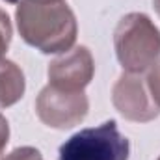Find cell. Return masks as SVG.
<instances>
[{"instance_id":"obj_1","label":"cell","mask_w":160,"mask_h":160,"mask_svg":"<svg viewBox=\"0 0 160 160\" xmlns=\"http://www.w3.org/2000/svg\"><path fill=\"white\" fill-rule=\"evenodd\" d=\"M21 38L43 54L73 48L78 26L65 0H21L15 11Z\"/></svg>"},{"instance_id":"obj_2","label":"cell","mask_w":160,"mask_h":160,"mask_svg":"<svg viewBox=\"0 0 160 160\" xmlns=\"http://www.w3.org/2000/svg\"><path fill=\"white\" fill-rule=\"evenodd\" d=\"M114 47L121 67L142 75L160 58V30L145 13H128L116 26Z\"/></svg>"},{"instance_id":"obj_3","label":"cell","mask_w":160,"mask_h":160,"mask_svg":"<svg viewBox=\"0 0 160 160\" xmlns=\"http://www.w3.org/2000/svg\"><path fill=\"white\" fill-rule=\"evenodd\" d=\"M130 143L114 119L82 128L60 147V160H128Z\"/></svg>"},{"instance_id":"obj_4","label":"cell","mask_w":160,"mask_h":160,"mask_svg":"<svg viewBox=\"0 0 160 160\" xmlns=\"http://www.w3.org/2000/svg\"><path fill=\"white\" fill-rule=\"evenodd\" d=\"M89 101L84 91L45 86L36 99V112L41 123L50 128H73L86 119Z\"/></svg>"},{"instance_id":"obj_5","label":"cell","mask_w":160,"mask_h":160,"mask_svg":"<svg viewBox=\"0 0 160 160\" xmlns=\"http://www.w3.org/2000/svg\"><path fill=\"white\" fill-rule=\"evenodd\" d=\"M112 102L128 121L147 123L160 116V108L147 93V86L140 75L123 73L112 88Z\"/></svg>"},{"instance_id":"obj_6","label":"cell","mask_w":160,"mask_h":160,"mask_svg":"<svg viewBox=\"0 0 160 160\" xmlns=\"http://www.w3.org/2000/svg\"><path fill=\"white\" fill-rule=\"evenodd\" d=\"M95 73L93 56L86 47H75L48 63V84L60 89L84 91Z\"/></svg>"},{"instance_id":"obj_7","label":"cell","mask_w":160,"mask_h":160,"mask_svg":"<svg viewBox=\"0 0 160 160\" xmlns=\"http://www.w3.org/2000/svg\"><path fill=\"white\" fill-rule=\"evenodd\" d=\"M24 89H26V82L21 67L11 60L2 58L0 60V108H8L19 102L21 97L24 95Z\"/></svg>"},{"instance_id":"obj_8","label":"cell","mask_w":160,"mask_h":160,"mask_svg":"<svg viewBox=\"0 0 160 160\" xmlns=\"http://www.w3.org/2000/svg\"><path fill=\"white\" fill-rule=\"evenodd\" d=\"M11 36H13L11 21L8 17V13L0 9V60L4 58V54H6V50L11 43Z\"/></svg>"},{"instance_id":"obj_9","label":"cell","mask_w":160,"mask_h":160,"mask_svg":"<svg viewBox=\"0 0 160 160\" xmlns=\"http://www.w3.org/2000/svg\"><path fill=\"white\" fill-rule=\"evenodd\" d=\"M147 89L151 93V99L155 101V104L160 108V62H157L147 75Z\"/></svg>"},{"instance_id":"obj_10","label":"cell","mask_w":160,"mask_h":160,"mask_svg":"<svg viewBox=\"0 0 160 160\" xmlns=\"http://www.w3.org/2000/svg\"><path fill=\"white\" fill-rule=\"evenodd\" d=\"M4 160H45L36 147H17L9 155H6Z\"/></svg>"},{"instance_id":"obj_11","label":"cell","mask_w":160,"mask_h":160,"mask_svg":"<svg viewBox=\"0 0 160 160\" xmlns=\"http://www.w3.org/2000/svg\"><path fill=\"white\" fill-rule=\"evenodd\" d=\"M8 140H9V125H8V119L0 114V155L8 145Z\"/></svg>"},{"instance_id":"obj_12","label":"cell","mask_w":160,"mask_h":160,"mask_svg":"<svg viewBox=\"0 0 160 160\" xmlns=\"http://www.w3.org/2000/svg\"><path fill=\"white\" fill-rule=\"evenodd\" d=\"M153 6H155V9H157V13L160 15V0H153Z\"/></svg>"},{"instance_id":"obj_13","label":"cell","mask_w":160,"mask_h":160,"mask_svg":"<svg viewBox=\"0 0 160 160\" xmlns=\"http://www.w3.org/2000/svg\"><path fill=\"white\" fill-rule=\"evenodd\" d=\"M6 2H9V4H19L21 0H6Z\"/></svg>"},{"instance_id":"obj_14","label":"cell","mask_w":160,"mask_h":160,"mask_svg":"<svg viewBox=\"0 0 160 160\" xmlns=\"http://www.w3.org/2000/svg\"><path fill=\"white\" fill-rule=\"evenodd\" d=\"M158 160H160V157H158Z\"/></svg>"}]
</instances>
